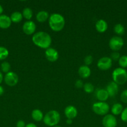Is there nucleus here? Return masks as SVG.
<instances>
[{"mask_svg": "<svg viewBox=\"0 0 127 127\" xmlns=\"http://www.w3.org/2000/svg\"><path fill=\"white\" fill-rule=\"evenodd\" d=\"M32 41L34 44L36 45L37 47L47 49L51 46L52 38L48 33L43 31H40L33 35Z\"/></svg>", "mask_w": 127, "mask_h": 127, "instance_id": "obj_1", "label": "nucleus"}, {"mask_svg": "<svg viewBox=\"0 0 127 127\" xmlns=\"http://www.w3.org/2000/svg\"><path fill=\"white\" fill-rule=\"evenodd\" d=\"M49 24L51 29L55 32H59L65 26V19L58 13L52 14L49 18Z\"/></svg>", "mask_w": 127, "mask_h": 127, "instance_id": "obj_2", "label": "nucleus"}, {"mask_svg": "<svg viewBox=\"0 0 127 127\" xmlns=\"http://www.w3.org/2000/svg\"><path fill=\"white\" fill-rule=\"evenodd\" d=\"M61 120V115L56 110H50L44 116L43 122L46 125L53 127L57 125Z\"/></svg>", "mask_w": 127, "mask_h": 127, "instance_id": "obj_3", "label": "nucleus"}, {"mask_svg": "<svg viewBox=\"0 0 127 127\" xmlns=\"http://www.w3.org/2000/svg\"><path fill=\"white\" fill-rule=\"evenodd\" d=\"M113 81L118 85H123L127 81V71L125 69L117 68L112 73Z\"/></svg>", "mask_w": 127, "mask_h": 127, "instance_id": "obj_4", "label": "nucleus"}, {"mask_svg": "<svg viewBox=\"0 0 127 127\" xmlns=\"http://www.w3.org/2000/svg\"><path fill=\"white\" fill-rule=\"evenodd\" d=\"M92 110L98 115H106L110 110V106L105 102H98L92 105Z\"/></svg>", "mask_w": 127, "mask_h": 127, "instance_id": "obj_5", "label": "nucleus"}, {"mask_svg": "<svg viewBox=\"0 0 127 127\" xmlns=\"http://www.w3.org/2000/svg\"><path fill=\"white\" fill-rule=\"evenodd\" d=\"M124 45L123 39L120 36H114L109 41V47L114 52H118L122 48Z\"/></svg>", "mask_w": 127, "mask_h": 127, "instance_id": "obj_6", "label": "nucleus"}, {"mask_svg": "<svg viewBox=\"0 0 127 127\" xmlns=\"http://www.w3.org/2000/svg\"><path fill=\"white\" fill-rule=\"evenodd\" d=\"M4 80L5 83L9 86H14L18 83L19 77L14 72L9 71L5 74Z\"/></svg>", "mask_w": 127, "mask_h": 127, "instance_id": "obj_7", "label": "nucleus"}, {"mask_svg": "<svg viewBox=\"0 0 127 127\" xmlns=\"http://www.w3.org/2000/svg\"><path fill=\"white\" fill-rule=\"evenodd\" d=\"M112 62L113 61L112 60L110 57H102L98 60V62H97V67L100 70L107 71L112 67Z\"/></svg>", "mask_w": 127, "mask_h": 127, "instance_id": "obj_8", "label": "nucleus"}, {"mask_svg": "<svg viewBox=\"0 0 127 127\" xmlns=\"http://www.w3.org/2000/svg\"><path fill=\"white\" fill-rule=\"evenodd\" d=\"M102 125L103 127H116L117 125V119L112 114H107L105 115L102 120Z\"/></svg>", "mask_w": 127, "mask_h": 127, "instance_id": "obj_9", "label": "nucleus"}, {"mask_svg": "<svg viewBox=\"0 0 127 127\" xmlns=\"http://www.w3.org/2000/svg\"><path fill=\"white\" fill-rule=\"evenodd\" d=\"M36 29V24L32 21H27L24 23L22 26V31L26 35H32L34 33Z\"/></svg>", "mask_w": 127, "mask_h": 127, "instance_id": "obj_10", "label": "nucleus"}, {"mask_svg": "<svg viewBox=\"0 0 127 127\" xmlns=\"http://www.w3.org/2000/svg\"><path fill=\"white\" fill-rule=\"evenodd\" d=\"M45 55H46V57L47 60L51 62H54L57 61L59 57L57 50L53 48H50V47L46 49Z\"/></svg>", "mask_w": 127, "mask_h": 127, "instance_id": "obj_11", "label": "nucleus"}, {"mask_svg": "<svg viewBox=\"0 0 127 127\" xmlns=\"http://www.w3.org/2000/svg\"><path fill=\"white\" fill-rule=\"evenodd\" d=\"M64 114L67 119H73L78 114L77 109L73 105H68L66 107L64 110Z\"/></svg>", "mask_w": 127, "mask_h": 127, "instance_id": "obj_12", "label": "nucleus"}, {"mask_svg": "<svg viewBox=\"0 0 127 127\" xmlns=\"http://www.w3.org/2000/svg\"><path fill=\"white\" fill-rule=\"evenodd\" d=\"M106 91L108 93V95L110 97H114L118 93V85L115 82H110L107 86Z\"/></svg>", "mask_w": 127, "mask_h": 127, "instance_id": "obj_13", "label": "nucleus"}, {"mask_svg": "<svg viewBox=\"0 0 127 127\" xmlns=\"http://www.w3.org/2000/svg\"><path fill=\"white\" fill-rule=\"evenodd\" d=\"M11 18L6 15H0V28L6 29L9 28L11 25Z\"/></svg>", "mask_w": 127, "mask_h": 127, "instance_id": "obj_14", "label": "nucleus"}, {"mask_svg": "<svg viewBox=\"0 0 127 127\" xmlns=\"http://www.w3.org/2000/svg\"><path fill=\"white\" fill-rule=\"evenodd\" d=\"M95 28L98 32L103 33L106 32L108 29V24L103 19L98 20L95 24Z\"/></svg>", "mask_w": 127, "mask_h": 127, "instance_id": "obj_15", "label": "nucleus"}, {"mask_svg": "<svg viewBox=\"0 0 127 127\" xmlns=\"http://www.w3.org/2000/svg\"><path fill=\"white\" fill-rule=\"evenodd\" d=\"M78 73L82 78H87L90 76L91 70L88 66L82 65L78 68Z\"/></svg>", "mask_w": 127, "mask_h": 127, "instance_id": "obj_16", "label": "nucleus"}, {"mask_svg": "<svg viewBox=\"0 0 127 127\" xmlns=\"http://www.w3.org/2000/svg\"><path fill=\"white\" fill-rule=\"evenodd\" d=\"M96 97L100 102H105L108 99V93L106 89H99L96 93Z\"/></svg>", "mask_w": 127, "mask_h": 127, "instance_id": "obj_17", "label": "nucleus"}, {"mask_svg": "<svg viewBox=\"0 0 127 127\" xmlns=\"http://www.w3.org/2000/svg\"><path fill=\"white\" fill-rule=\"evenodd\" d=\"M31 117L34 121L41 122L43 120L44 114L39 109H34L32 111Z\"/></svg>", "mask_w": 127, "mask_h": 127, "instance_id": "obj_18", "label": "nucleus"}, {"mask_svg": "<svg viewBox=\"0 0 127 127\" xmlns=\"http://www.w3.org/2000/svg\"><path fill=\"white\" fill-rule=\"evenodd\" d=\"M123 107L120 103H116L113 104V106L111 109V112L112 113V115H118L122 114L123 110Z\"/></svg>", "mask_w": 127, "mask_h": 127, "instance_id": "obj_19", "label": "nucleus"}, {"mask_svg": "<svg viewBox=\"0 0 127 127\" xmlns=\"http://www.w3.org/2000/svg\"><path fill=\"white\" fill-rule=\"evenodd\" d=\"M49 18V15L47 11H41L36 15V19L39 22H46Z\"/></svg>", "mask_w": 127, "mask_h": 127, "instance_id": "obj_20", "label": "nucleus"}, {"mask_svg": "<svg viewBox=\"0 0 127 127\" xmlns=\"http://www.w3.org/2000/svg\"><path fill=\"white\" fill-rule=\"evenodd\" d=\"M10 18H11V21L12 22L18 23V22H21L22 21V18H23V16H22V13H21L20 12H18V11H16V12H14L11 14V16H10Z\"/></svg>", "mask_w": 127, "mask_h": 127, "instance_id": "obj_21", "label": "nucleus"}, {"mask_svg": "<svg viewBox=\"0 0 127 127\" xmlns=\"http://www.w3.org/2000/svg\"><path fill=\"white\" fill-rule=\"evenodd\" d=\"M113 30H114L115 33L118 35H122L124 34L125 32L124 26L122 24H117L114 26Z\"/></svg>", "mask_w": 127, "mask_h": 127, "instance_id": "obj_22", "label": "nucleus"}, {"mask_svg": "<svg viewBox=\"0 0 127 127\" xmlns=\"http://www.w3.org/2000/svg\"><path fill=\"white\" fill-rule=\"evenodd\" d=\"M22 16L23 17H24L26 19L29 21L31 18L33 16V12H32V10L29 7H26L23 9L22 11Z\"/></svg>", "mask_w": 127, "mask_h": 127, "instance_id": "obj_23", "label": "nucleus"}, {"mask_svg": "<svg viewBox=\"0 0 127 127\" xmlns=\"http://www.w3.org/2000/svg\"><path fill=\"white\" fill-rule=\"evenodd\" d=\"M9 55V51L4 47H0V60H5Z\"/></svg>", "mask_w": 127, "mask_h": 127, "instance_id": "obj_24", "label": "nucleus"}, {"mask_svg": "<svg viewBox=\"0 0 127 127\" xmlns=\"http://www.w3.org/2000/svg\"><path fill=\"white\" fill-rule=\"evenodd\" d=\"M118 64L122 68H127V56L122 55L121 56L120 59L118 60Z\"/></svg>", "mask_w": 127, "mask_h": 127, "instance_id": "obj_25", "label": "nucleus"}, {"mask_svg": "<svg viewBox=\"0 0 127 127\" xmlns=\"http://www.w3.org/2000/svg\"><path fill=\"white\" fill-rule=\"evenodd\" d=\"M11 69V65L7 62H4L1 64V69L2 72L6 73H9Z\"/></svg>", "mask_w": 127, "mask_h": 127, "instance_id": "obj_26", "label": "nucleus"}, {"mask_svg": "<svg viewBox=\"0 0 127 127\" xmlns=\"http://www.w3.org/2000/svg\"><path fill=\"white\" fill-rule=\"evenodd\" d=\"M83 90L85 93H93L94 91V86L93 84L90 83H87L83 85Z\"/></svg>", "mask_w": 127, "mask_h": 127, "instance_id": "obj_27", "label": "nucleus"}, {"mask_svg": "<svg viewBox=\"0 0 127 127\" xmlns=\"http://www.w3.org/2000/svg\"><path fill=\"white\" fill-rule=\"evenodd\" d=\"M120 100L122 102L127 104V89L123 91L121 93Z\"/></svg>", "mask_w": 127, "mask_h": 127, "instance_id": "obj_28", "label": "nucleus"}, {"mask_svg": "<svg viewBox=\"0 0 127 127\" xmlns=\"http://www.w3.org/2000/svg\"><path fill=\"white\" fill-rule=\"evenodd\" d=\"M93 57H92V55H87L85 58H84V63H85V65L86 66H89L93 62Z\"/></svg>", "mask_w": 127, "mask_h": 127, "instance_id": "obj_29", "label": "nucleus"}, {"mask_svg": "<svg viewBox=\"0 0 127 127\" xmlns=\"http://www.w3.org/2000/svg\"><path fill=\"white\" fill-rule=\"evenodd\" d=\"M121 119L123 122L127 123V107L123 109V112L121 114Z\"/></svg>", "mask_w": 127, "mask_h": 127, "instance_id": "obj_30", "label": "nucleus"}, {"mask_svg": "<svg viewBox=\"0 0 127 127\" xmlns=\"http://www.w3.org/2000/svg\"><path fill=\"white\" fill-rule=\"evenodd\" d=\"M120 58V55L118 52H113L111 54L110 58L112 61H118V60Z\"/></svg>", "mask_w": 127, "mask_h": 127, "instance_id": "obj_31", "label": "nucleus"}, {"mask_svg": "<svg viewBox=\"0 0 127 127\" xmlns=\"http://www.w3.org/2000/svg\"><path fill=\"white\" fill-rule=\"evenodd\" d=\"M75 85V87L77 88H78V89H80V88H83L84 84H83V81H82V80H80V79H78V80L76 81Z\"/></svg>", "mask_w": 127, "mask_h": 127, "instance_id": "obj_32", "label": "nucleus"}, {"mask_svg": "<svg viewBox=\"0 0 127 127\" xmlns=\"http://www.w3.org/2000/svg\"><path fill=\"white\" fill-rule=\"evenodd\" d=\"M26 127V124L25 122L23 120H19L16 123V127Z\"/></svg>", "mask_w": 127, "mask_h": 127, "instance_id": "obj_33", "label": "nucleus"}, {"mask_svg": "<svg viewBox=\"0 0 127 127\" xmlns=\"http://www.w3.org/2000/svg\"><path fill=\"white\" fill-rule=\"evenodd\" d=\"M25 127H37V125H35L33 123H29V124H27V125H26Z\"/></svg>", "mask_w": 127, "mask_h": 127, "instance_id": "obj_34", "label": "nucleus"}, {"mask_svg": "<svg viewBox=\"0 0 127 127\" xmlns=\"http://www.w3.org/2000/svg\"><path fill=\"white\" fill-rule=\"evenodd\" d=\"M72 122H73V121H72V119H67V120H66V124L67 125H71Z\"/></svg>", "mask_w": 127, "mask_h": 127, "instance_id": "obj_35", "label": "nucleus"}, {"mask_svg": "<svg viewBox=\"0 0 127 127\" xmlns=\"http://www.w3.org/2000/svg\"><path fill=\"white\" fill-rule=\"evenodd\" d=\"M4 93V88L1 86H0V96L2 95Z\"/></svg>", "mask_w": 127, "mask_h": 127, "instance_id": "obj_36", "label": "nucleus"}, {"mask_svg": "<svg viewBox=\"0 0 127 127\" xmlns=\"http://www.w3.org/2000/svg\"><path fill=\"white\" fill-rule=\"evenodd\" d=\"M2 80H3V75H2V73L0 71V84L2 82Z\"/></svg>", "mask_w": 127, "mask_h": 127, "instance_id": "obj_37", "label": "nucleus"}, {"mask_svg": "<svg viewBox=\"0 0 127 127\" xmlns=\"http://www.w3.org/2000/svg\"><path fill=\"white\" fill-rule=\"evenodd\" d=\"M2 12H3V7L0 4V15H2Z\"/></svg>", "mask_w": 127, "mask_h": 127, "instance_id": "obj_38", "label": "nucleus"}, {"mask_svg": "<svg viewBox=\"0 0 127 127\" xmlns=\"http://www.w3.org/2000/svg\"><path fill=\"white\" fill-rule=\"evenodd\" d=\"M62 127L59 126V125H56V126H54V127Z\"/></svg>", "mask_w": 127, "mask_h": 127, "instance_id": "obj_39", "label": "nucleus"}]
</instances>
